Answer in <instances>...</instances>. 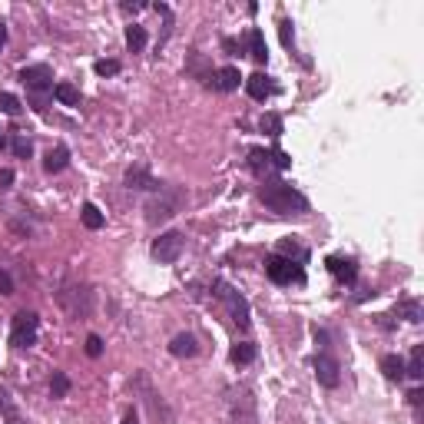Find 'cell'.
<instances>
[{"mask_svg": "<svg viewBox=\"0 0 424 424\" xmlns=\"http://www.w3.org/2000/svg\"><path fill=\"white\" fill-rule=\"evenodd\" d=\"M259 199H262L272 212H278V215H305V212H309V199H305L292 183H282V179L262 183Z\"/></svg>", "mask_w": 424, "mask_h": 424, "instance_id": "1", "label": "cell"}, {"mask_svg": "<svg viewBox=\"0 0 424 424\" xmlns=\"http://www.w3.org/2000/svg\"><path fill=\"white\" fill-rule=\"evenodd\" d=\"M20 83L27 87V93H30V106L37 113H47V106H50V93H53V70L47 66V63H30V66H24L20 70Z\"/></svg>", "mask_w": 424, "mask_h": 424, "instance_id": "2", "label": "cell"}, {"mask_svg": "<svg viewBox=\"0 0 424 424\" xmlns=\"http://www.w3.org/2000/svg\"><path fill=\"white\" fill-rule=\"evenodd\" d=\"M183 202H186V189L183 186H160L153 192V199L146 202V222L150 225L169 222L176 212L183 209Z\"/></svg>", "mask_w": 424, "mask_h": 424, "instance_id": "3", "label": "cell"}, {"mask_svg": "<svg viewBox=\"0 0 424 424\" xmlns=\"http://www.w3.org/2000/svg\"><path fill=\"white\" fill-rule=\"evenodd\" d=\"M129 388H133V395H136V398L146 404V411H150L160 424H176V414L169 411V404L162 401L160 391L153 388V381H150V374H146V372L133 374V378H129Z\"/></svg>", "mask_w": 424, "mask_h": 424, "instance_id": "4", "label": "cell"}, {"mask_svg": "<svg viewBox=\"0 0 424 424\" xmlns=\"http://www.w3.org/2000/svg\"><path fill=\"white\" fill-rule=\"evenodd\" d=\"M57 302H60V309L70 315V318H87V315L93 312V288H90L87 282L70 278V282H63L60 285Z\"/></svg>", "mask_w": 424, "mask_h": 424, "instance_id": "5", "label": "cell"}, {"mask_svg": "<svg viewBox=\"0 0 424 424\" xmlns=\"http://www.w3.org/2000/svg\"><path fill=\"white\" fill-rule=\"evenodd\" d=\"M212 295H215V299L225 305V312H229V318H232V325H236L239 332H249V325H252L249 302L242 299L236 288L229 285L225 278H215V282H212Z\"/></svg>", "mask_w": 424, "mask_h": 424, "instance_id": "6", "label": "cell"}, {"mask_svg": "<svg viewBox=\"0 0 424 424\" xmlns=\"http://www.w3.org/2000/svg\"><path fill=\"white\" fill-rule=\"evenodd\" d=\"M249 169L262 183H269L275 173H285V169H292V156L282 150H262V146H255V150H249Z\"/></svg>", "mask_w": 424, "mask_h": 424, "instance_id": "7", "label": "cell"}, {"mask_svg": "<svg viewBox=\"0 0 424 424\" xmlns=\"http://www.w3.org/2000/svg\"><path fill=\"white\" fill-rule=\"evenodd\" d=\"M225 404L236 424H259V411H255V395L249 385H232L225 391Z\"/></svg>", "mask_w": 424, "mask_h": 424, "instance_id": "8", "label": "cell"}, {"mask_svg": "<svg viewBox=\"0 0 424 424\" xmlns=\"http://www.w3.org/2000/svg\"><path fill=\"white\" fill-rule=\"evenodd\" d=\"M37 332H40V318L37 312H20L13 315V325H10V345L13 348H34L37 345Z\"/></svg>", "mask_w": 424, "mask_h": 424, "instance_id": "9", "label": "cell"}, {"mask_svg": "<svg viewBox=\"0 0 424 424\" xmlns=\"http://www.w3.org/2000/svg\"><path fill=\"white\" fill-rule=\"evenodd\" d=\"M265 275L272 278L275 285H305V269L282 259V255H269L265 259Z\"/></svg>", "mask_w": 424, "mask_h": 424, "instance_id": "10", "label": "cell"}, {"mask_svg": "<svg viewBox=\"0 0 424 424\" xmlns=\"http://www.w3.org/2000/svg\"><path fill=\"white\" fill-rule=\"evenodd\" d=\"M183 249H186V236L176 232V229H169V232H162V236L153 242V259L160 265H173L176 259L183 255Z\"/></svg>", "mask_w": 424, "mask_h": 424, "instance_id": "11", "label": "cell"}, {"mask_svg": "<svg viewBox=\"0 0 424 424\" xmlns=\"http://www.w3.org/2000/svg\"><path fill=\"white\" fill-rule=\"evenodd\" d=\"M315 381L322 388H338L341 385V365L332 351H318L315 355Z\"/></svg>", "mask_w": 424, "mask_h": 424, "instance_id": "12", "label": "cell"}, {"mask_svg": "<svg viewBox=\"0 0 424 424\" xmlns=\"http://www.w3.org/2000/svg\"><path fill=\"white\" fill-rule=\"evenodd\" d=\"M325 269L335 275L341 285H355V282H358V262L348 259V255H328V259H325Z\"/></svg>", "mask_w": 424, "mask_h": 424, "instance_id": "13", "label": "cell"}, {"mask_svg": "<svg viewBox=\"0 0 424 424\" xmlns=\"http://www.w3.org/2000/svg\"><path fill=\"white\" fill-rule=\"evenodd\" d=\"M123 183H126V189H139V192H156V189L162 186V183L150 173V169H146V166H129L126 176H123Z\"/></svg>", "mask_w": 424, "mask_h": 424, "instance_id": "14", "label": "cell"}, {"mask_svg": "<svg viewBox=\"0 0 424 424\" xmlns=\"http://www.w3.org/2000/svg\"><path fill=\"white\" fill-rule=\"evenodd\" d=\"M206 83H209L215 93H232V90H239V83H242V73H239V66H222V70H212Z\"/></svg>", "mask_w": 424, "mask_h": 424, "instance_id": "15", "label": "cell"}, {"mask_svg": "<svg viewBox=\"0 0 424 424\" xmlns=\"http://www.w3.org/2000/svg\"><path fill=\"white\" fill-rule=\"evenodd\" d=\"M246 90H249V97L255 103H265V100H272L275 93H278V87H275L272 83V76L269 73H262V70H259V73H252L249 80H246Z\"/></svg>", "mask_w": 424, "mask_h": 424, "instance_id": "16", "label": "cell"}, {"mask_svg": "<svg viewBox=\"0 0 424 424\" xmlns=\"http://www.w3.org/2000/svg\"><path fill=\"white\" fill-rule=\"evenodd\" d=\"M169 355H173V358H196V355H199V338L189 335V332H179V335L169 341Z\"/></svg>", "mask_w": 424, "mask_h": 424, "instance_id": "17", "label": "cell"}, {"mask_svg": "<svg viewBox=\"0 0 424 424\" xmlns=\"http://www.w3.org/2000/svg\"><path fill=\"white\" fill-rule=\"evenodd\" d=\"M66 166H70V150H66L63 143H60V146H53V150L43 156V173L57 176V173H63Z\"/></svg>", "mask_w": 424, "mask_h": 424, "instance_id": "18", "label": "cell"}, {"mask_svg": "<svg viewBox=\"0 0 424 424\" xmlns=\"http://www.w3.org/2000/svg\"><path fill=\"white\" fill-rule=\"evenodd\" d=\"M0 418H3V424H27V418L20 414V408H17V401H13L7 388H0Z\"/></svg>", "mask_w": 424, "mask_h": 424, "instance_id": "19", "label": "cell"}, {"mask_svg": "<svg viewBox=\"0 0 424 424\" xmlns=\"http://www.w3.org/2000/svg\"><path fill=\"white\" fill-rule=\"evenodd\" d=\"M275 255H282V259H288V262H295V265L309 262V249L299 246L295 239H282V242H278V249H275Z\"/></svg>", "mask_w": 424, "mask_h": 424, "instance_id": "20", "label": "cell"}, {"mask_svg": "<svg viewBox=\"0 0 424 424\" xmlns=\"http://www.w3.org/2000/svg\"><path fill=\"white\" fill-rule=\"evenodd\" d=\"M395 315L398 318H404V322H411V325H418V322H424V305H421V299H404V302H398L395 305Z\"/></svg>", "mask_w": 424, "mask_h": 424, "instance_id": "21", "label": "cell"}, {"mask_svg": "<svg viewBox=\"0 0 424 424\" xmlns=\"http://www.w3.org/2000/svg\"><path fill=\"white\" fill-rule=\"evenodd\" d=\"M229 358H232V365H252L255 358H259V345H252V341H239V345H232V351H229Z\"/></svg>", "mask_w": 424, "mask_h": 424, "instance_id": "22", "label": "cell"}, {"mask_svg": "<svg viewBox=\"0 0 424 424\" xmlns=\"http://www.w3.org/2000/svg\"><path fill=\"white\" fill-rule=\"evenodd\" d=\"M404 378H411V381H421L424 378V345H414L411 348V358L404 362Z\"/></svg>", "mask_w": 424, "mask_h": 424, "instance_id": "23", "label": "cell"}, {"mask_svg": "<svg viewBox=\"0 0 424 424\" xmlns=\"http://www.w3.org/2000/svg\"><path fill=\"white\" fill-rule=\"evenodd\" d=\"M249 57L255 63H265L269 60V47H265V34L259 27H252L249 30Z\"/></svg>", "mask_w": 424, "mask_h": 424, "instance_id": "24", "label": "cell"}, {"mask_svg": "<svg viewBox=\"0 0 424 424\" xmlns=\"http://www.w3.org/2000/svg\"><path fill=\"white\" fill-rule=\"evenodd\" d=\"M146 27L143 24H129L126 27V47H129V53H143L146 50Z\"/></svg>", "mask_w": 424, "mask_h": 424, "instance_id": "25", "label": "cell"}, {"mask_svg": "<svg viewBox=\"0 0 424 424\" xmlns=\"http://www.w3.org/2000/svg\"><path fill=\"white\" fill-rule=\"evenodd\" d=\"M381 372L388 381H404V358L401 355H385L381 358Z\"/></svg>", "mask_w": 424, "mask_h": 424, "instance_id": "26", "label": "cell"}, {"mask_svg": "<svg viewBox=\"0 0 424 424\" xmlns=\"http://www.w3.org/2000/svg\"><path fill=\"white\" fill-rule=\"evenodd\" d=\"M80 219H83V225H87L90 232H97V229H103V225H106V215L100 212V206H97V202H87V206H83V212H80Z\"/></svg>", "mask_w": 424, "mask_h": 424, "instance_id": "27", "label": "cell"}, {"mask_svg": "<svg viewBox=\"0 0 424 424\" xmlns=\"http://www.w3.org/2000/svg\"><path fill=\"white\" fill-rule=\"evenodd\" d=\"M53 97H57L63 106H80V90H76L73 83H66V80L53 87Z\"/></svg>", "mask_w": 424, "mask_h": 424, "instance_id": "28", "label": "cell"}, {"mask_svg": "<svg viewBox=\"0 0 424 424\" xmlns=\"http://www.w3.org/2000/svg\"><path fill=\"white\" fill-rule=\"evenodd\" d=\"M10 150L17 160H30V153H34V143L27 133H10Z\"/></svg>", "mask_w": 424, "mask_h": 424, "instance_id": "29", "label": "cell"}, {"mask_svg": "<svg viewBox=\"0 0 424 424\" xmlns=\"http://www.w3.org/2000/svg\"><path fill=\"white\" fill-rule=\"evenodd\" d=\"M259 126H262V133H269L272 139L282 136V116H278V113H265L262 120H259Z\"/></svg>", "mask_w": 424, "mask_h": 424, "instance_id": "30", "label": "cell"}, {"mask_svg": "<svg viewBox=\"0 0 424 424\" xmlns=\"http://www.w3.org/2000/svg\"><path fill=\"white\" fill-rule=\"evenodd\" d=\"M50 395H53V398H66V395H70V378H66V372H53Z\"/></svg>", "mask_w": 424, "mask_h": 424, "instance_id": "31", "label": "cell"}, {"mask_svg": "<svg viewBox=\"0 0 424 424\" xmlns=\"http://www.w3.org/2000/svg\"><path fill=\"white\" fill-rule=\"evenodd\" d=\"M24 110V103L17 100L13 93H0V113H7V116H20Z\"/></svg>", "mask_w": 424, "mask_h": 424, "instance_id": "32", "label": "cell"}, {"mask_svg": "<svg viewBox=\"0 0 424 424\" xmlns=\"http://www.w3.org/2000/svg\"><path fill=\"white\" fill-rule=\"evenodd\" d=\"M93 70H97V76H116L120 70H123V63L120 60H97L93 63Z\"/></svg>", "mask_w": 424, "mask_h": 424, "instance_id": "33", "label": "cell"}, {"mask_svg": "<svg viewBox=\"0 0 424 424\" xmlns=\"http://www.w3.org/2000/svg\"><path fill=\"white\" fill-rule=\"evenodd\" d=\"M278 37L285 43V50L295 53V30H292V20H278Z\"/></svg>", "mask_w": 424, "mask_h": 424, "instance_id": "34", "label": "cell"}, {"mask_svg": "<svg viewBox=\"0 0 424 424\" xmlns=\"http://www.w3.org/2000/svg\"><path fill=\"white\" fill-rule=\"evenodd\" d=\"M87 355L90 358H100L103 355V338L100 335H87Z\"/></svg>", "mask_w": 424, "mask_h": 424, "instance_id": "35", "label": "cell"}, {"mask_svg": "<svg viewBox=\"0 0 424 424\" xmlns=\"http://www.w3.org/2000/svg\"><path fill=\"white\" fill-rule=\"evenodd\" d=\"M0 295H13V282H10V275L0 269Z\"/></svg>", "mask_w": 424, "mask_h": 424, "instance_id": "36", "label": "cell"}, {"mask_svg": "<svg viewBox=\"0 0 424 424\" xmlns=\"http://www.w3.org/2000/svg\"><path fill=\"white\" fill-rule=\"evenodd\" d=\"M408 401H411V408H421V401H424V388H411V391H408Z\"/></svg>", "mask_w": 424, "mask_h": 424, "instance_id": "37", "label": "cell"}, {"mask_svg": "<svg viewBox=\"0 0 424 424\" xmlns=\"http://www.w3.org/2000/svg\"><path fill=\"white\" fill-rule=\"evenodd\" d=\"M13 179H17V176H13V169H0V189H10Z\"/></svg>", "mask_w": 424, "mask_h": 424, "instance_id": "38", "label": "cell"}, {"mask_svg": "<svg viewBox=\"0 0 424 424\" xmlns=\"http://www.w3.org/2000/svg\"><path fill=\"white\" fill-rule=\"evenodd\" d=\"M120 10H123V13H139V10H146V3H120Z\"/></svg>", "mask_w": 424, "mask_h": 424, "instance_id": "39", "label": "cell"}, {"mask_svg": "<svg viewBox=\"0 0 424 424\" xmlns=\"http://www.w3.org/2000/svg\"><path fill=\"white\" fill-rule=\"evenodd\" d=\"M123 424H139V414L133 411V408H129V411L123 414Z\"/></svg>", "mask_w": 424, "mask_h": 424, "instance_id": "40", "label": "cell"}, {"mask_svg": "<svg viewBox=\"0 0 424 424\" xmlns=\"http://www.w3.org/2000/svg\"><path fill=\"white\" fill-rule=\"evenodd\" d=\"M3 43H7V27L0 24V50H3Z\"/></svg>", "mask_w": 424, "mask_h": 424, "instance_id": "41", "label": "cell"}, {"mask_svg": "<svg viewBox=\"0 0 424 424\" xmlns=\"http://www.w3.org/2000/svg\"><path fill=\"white\" fill-rule=\"evenodd\" d=\"M3 146H7V136H3V133H0V150H3Z\"/></svg>", "mask_w": 424, "mask_h": 424, "instance_id": "42", "label": "cell"}]
</instances>
